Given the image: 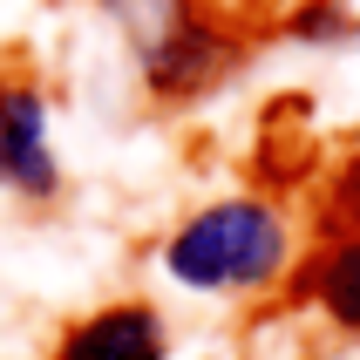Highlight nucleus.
<instances>
[{
	"label": "nucleus",
	"instance_id": "nucleus-1",
	"mask_svg": "<svg viewBox=\"0 0 360 360\" xmlns=\"http://www.w3.org/2000/svg\"><path fill=\"white\" fill-rule=\"evenodd\" d=\"M279 259L285 231L265 204H218L170 245V272L184 285H259L265 272H279Z\"/></svg>",
	"mask_w": 360,
	"mask_h": 360
},
{
	"label": "nucleus",
	"instance_id": "nucleus-3",
	"mask_svg": "<svg viewBox=\"0 0 360 360\" xmlns=\"http://www.w3.org/2000/svg\"><path fill=\"white\" fill-rule=\"evenodd\" d=\"M61 360H163V333L150 313H102L82 333H68Z\"/></svg>",
	"mask_w": 360,
	"mask_h": 360
},
{
	"label": "nucleus",
	"instance_id": "nucleus-2",
	"mask_svg": "<svg viewBox=\"0 0 360 360\" xmlns=\"http://www.w3.org/2000/svg\"><path fill=\"white\" fill-rule=\"evenodd\" d=\"M0 177L27 184V191L55 184V163H48V143H41V102L27 89H0Z\"/></svg>",
	"mask_w": 360,
	"mask_h": 360
},
{
	"label": "nucleus",
	"instance_id": "nucleus-4",
	"mask_svg": "<svg viewBox=\"0 0 360 360\" xmlns=\"http://www.w3.org/2000/svg\"><path fill=\"white\" fill-rule=\"evenodd\" d=\"M326 306H333V320L360 326V238L326 265Z\"/></svg>",
	"mask_w": 360,
	"mask_h": 360
}]
</instances>
